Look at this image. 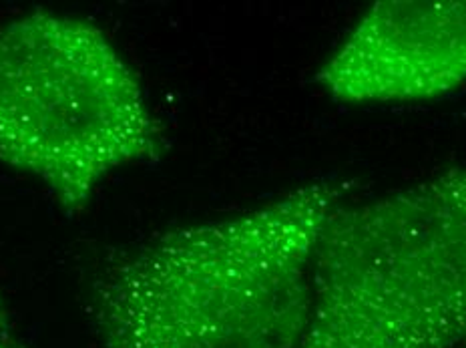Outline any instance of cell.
Returning a JSON list of instances; mask_svg holds the SVG:
<instances>
[{
	"label": "cell",
	"mask_w": 466,
	"mask_h": 348,
	"mask_svg": "<svg viewBox=\"0 0 466 348\" xmlns=\"http://www.w3.org/2000/svg\"><path fill=\"white\" fill-rule=\"evenodd\" d=\"M350 193L318 179L125 252L93 286L101 348H298L318 240Z\"/></svg>",
	"instance_id": "obj_1"
},
{
	"label": "cell",
	"mask_w": 466,
	"mask_h": 348,
	"mask_svg": "<svg viewBox=\"0 0 466 348\" xmlns=\"http://www.w3.org/2000/svg\"><path fill=\"white\" fill-rule=\"evenodd\" d=\"M466 344V168H449L328 218L298 348Z\"/></svg>",
	"instance_id": "obj_2"
},
{
	"label": "cell",
	"mask_w": 466,
	"mask_h": 348,
	"mask_svg": "<svg viewBox=\"0 0 466 348\" xmlns=\"http://www.w3.org/2000/svg\"><path fill=\"white\" fill-rule=\"evenodd\" d=\"M163 151L137 71L99 26L48 11L0 26V159L61 208L81 211L106 176Z\"/></svg>",
	"instance_id": "obj_3"
},
{
	"label": "cell",
	"mask_w": 466,
	"mask_h": 348,
	"mask_svg": "<svg viewBox=\"0 0 466 348\" xmlns=\"http://www.w3.org/2000/svg\"><path fill=\"white\" fill-rule=\"evenodd\" d=\"M344 105L429 103L466 83V0H382L319 67Z\"/></svg>",
	"instance_id": "obj_4"
},
{
	"label": "cell",
	"mask_w": 466,
	"mask_h": 348,
	"mask_svg": "<svg viewBox=\"0 0 466 348\" xmlns=\"http://www.w3.org/2000/svg\"><path fill=\"white\" fill-rule=\"evenodd\" d=\"M0 348H23L21 341L15 334V328L8 318L6 308L0 302Z\"/></svg>",
	"instance_id": "obj_5"
},
{
	"label": "cell",
	"mask_w": 466,
	"mask_h": 348,
	"mask_svg": "<svg viewBox=\"0 0 466 348\" xmlns=\"http://www.w3.org/2000/svg\"><path fill=\"white\" fill-rule=\"evenodd\" d=\"M462 348H466V344H464V346H462Z\"/></svg>",
	"instance_id": "obj_6"
}]
</instances>
